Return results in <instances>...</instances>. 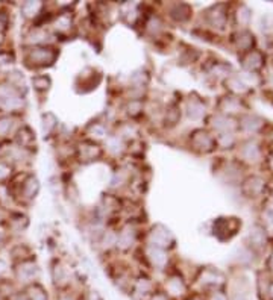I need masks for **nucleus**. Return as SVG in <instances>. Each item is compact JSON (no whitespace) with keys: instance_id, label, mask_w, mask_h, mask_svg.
<instances>
[{"instance_id":"obj_1","label":"nucleus","mask_w":273,"mask_h":300,"mask_svg":"<svg viewBox=\"0 0 273 300\" xmlns=\"http://www.w3.org/2000/svg\"><path fill=\"white\" fill-rule=\"evenodd\" d=\"M0 103L4 109H17L22 106V97L14 87H0Z\"/></svg>"},{"instance_id":"obj_2","label":"nucleus","mask_w":273,"mask_h":300,"mask_svg":"<svg viewBox=\"0 0 273 300\" xmlns=\"http://www.w3.org/2000/svg\"><path fill=\"white\" fill-rule=\"evenodd\" d=\"M264 188H265V182L262 177L259 176H249L244 182H243V193L247 196V197H258L264 193Z\"/></svg>"},{"instance_id":"obj_3","label":"nucleus","mask_w":273,"mask_h":300,"mask_svg":"<svg viewBox=\"0 0 273 300\" xmlns=\"http://www.w3.org/2000/svg\"><path fill=\"white\" fill-rule=\"evenodd\" d=\"M238 224L241 226V221L238 223L237 218H219L214 223V232L217 236H220V233H226V238H231L232 235H235Z\"/></svg>"},{"instance_id":"obj_4","label":"nucleus","mask_w":273,"mask_h":300,"mask_svg":"<svg viewBox=\"0 0 273 300\" xmlns=\"http://www.w3.org/2000/svg\"><path fill=\"white\" fill-rule=\"evenodd\" d=\"M28 59L32 63V64H37V66H43V64H50L53 59H55V53L52 52V49H47V47H37V49H32Z\"/></svg>"},{"instance_id":"obj_5","label":"nucleus","mask_w":273,"mask_h":300,"mask_svg":"<svg viewBox=\"0 0 273 300\" xmlns=\"http://www.w3.org/2000/svg\"><path fill=\"white\" fill-rule=\"evenodd\" d=\"M262 66H264V55L258 50H250L243 58V67L249 73H253L259 69H262Z\"/></svg>"},{"instance_id":"obj_6","label":"nucleus","mask_w":273,"mask_h":300,"mask_svg":"<svg viewBox=\"0 0 273 300\" xmlns=\"http://www.w3.org/2000/svg\"><path fill=\"white\" fill-rule=\"evenodd\" d=\"M38 276V267L34 262H23L17 268V277L20 282H34Z\"/></svg>"},{"instance_id":"obj_7","label":"nucleus","mask_w":273,"mask_h":300,"mask_svg":"<svg viewBox=\"0 0 273 300\" xmlns=\"http://www.w3.org/2000/svg\"><path fill=\"white\" fill-rule=\"evenodd\" d=\"M208 20L214 28H223L226 25V20H228L225 5H217V7L211 8L209 14H208Z\"/></svg>"},{"instance_id":"obj_8","label":"nucleus","mask_w":273,"mask_h":300,"mask_svg":"<svg viewBox=\"0 0 273 300\" xmlns=\"http://www.w3.org/2000/svg\"><path fill=\"white\" fill-rule=\"evenodd\" d=\"M264 120L258 115H244L240 122V126L243 131L249 132V134H255V132H259L264 126Z\"/></svg>"},{"instance_id":"obj_9","label":"nucleus","mask_w":273,"mask_h":300,"mask_svg":"<svg viewBox=\"0 0 273 300\" xmlns=\"http://www.w3.org/2000/svg\"><path fill=\"white\" fill-rule=\"evenodd\" d=\"M234 43H235L237 49L250 52L255 44V37L249 31H240L234 35Z\"/></svg>"},{"instance_id":"obj_10","label":"nucleus","mask_w":273,"mask_h":300,"mask_svg":"<svg viewBox=\"0 0 273 300\" xmlns=\"http://www.w3.org/2000/svg\"><path fill=\"white\" fill-rule=\"evenodd\" d=\"M240 155H241V158L246 159L247 162H256V161H259V158H261V150H259V147H258L256 143L247 141V143L243 144V147H241V150H240Z\"/></svg>"},{"instance_id":"obj_11","label":"nucleus","mask_w":273,"mask_h":300,"mask_svg":"<svg viewBox=\"0 0 273 300\" xmlns=\"http://www.w3.org/2000/svg\"><path fill=\"white\" fill-rule=\"evenodd\" d=\"M152 291V283L149 279L146 277H140L135 283H134V289H132V295L135 300H143L144 297H147Z\"/></svg>"},{"instance_id":"obj_12","label":"nucleus","mask_w":273,"mask_h":300,"mask_svg":"<svg viewBox=\"0 0 273 300\" xmlns=\"http://www.w3.org/2000/svg\"><path fill=\"white\" fill-rule=\"evenodd\" d=\"M212 126L217 131H220V134H232V129L235 128V123H234V120H231L226 115H217L212 120Z\"/></svg>"},{"instance_id":"obj_13","label":"nucleus","mask_w":273,"mask_h":300,"mask_svg":"<svg viewBox=\"0 0 273 300\" xmlns=\"http://www.w3.org/2000/svg\"><path fill=\"white\" fill-rule=\"evenodd\" d=\"M170 241H172V235H170L169 230H166L161 226H158L156 229H153V232H152V243L155 246H169Z\"/></svg>"},{"instance_id":"obj_14","label":"nucleus","mask_w":273,"mask_h":300,"mask_svg":"<svg viewBox=\"0 0 273 300\" xmlns=\"http://www.w3.org/2000/svg\"><path fill=\"white\" fill-rule=\"evenodd\" d=\"M243 108L241 102L235 97H225L220 102V109L223 111V114H232V112H240Z\"/></svg>"},{"instance_id":"obj_15","label":"nucleus","mask_w":273,"mask_h":300,"mask_svg":"<svg viewBox=\"0 0 273 300\" xmlns=\"http://www.w3.org/2000/svg\"><path fill=\"white\" fill-rule=\"evenodd\" d=\"M185 292V283L181 277H170L167 282V294L182 295Z\"/></svg>"},{"instance_id":"obj_16","label":"nucleus","mask_w":273,"mask_h":300,"mask_svg":"<svg viewBox=\"0 0 273 300\" xmlns=\"http://www.w3.org/2000/svg\"><path fill=\"white\" fill-rule=\"evenodd\" d=\"M262 223H264L262 226L264 230L273 233V200H270L262 209Z\"/></svg>"},{"instance_id":"obj_17","label":"nucleus","mask_w":273,"mask_h":300,"mask_svg":"<svg viewBox=\"0 0 273 300\" xmlns=\"http://www.w3.org/2000/svg\"><path fill=\"white\" fill-rule=\"evenodd\" d=\"M194 144L203 150H211L212 146H214V140L205 134V132H196V137H194Z\"/></svg>"},{"instance_id":"obj_18","label":"nucleus","mask_w":273,"mask_h":300,"mask_svg":"<svg viewBox=\"0 0 273 300\" xmlns=\"http://www.w3.org/2000/svg\"><path fill=\"white\" fill-rule=\"evenodd\" d=\"M226 85L229 87L231 91H234V93H237V94H243V93H246L247 88H249V87L240 79V76H232V78H229V79L226 81Z\"/></svg>"},{"instance_id":"obj_19","label":"nucleus","mask_w":273,"mask_h":300,"mask_svg":"<svg viewBox=\"0 0 273 300\" xmlns=\"http://www.w3.org/2000/svg\"><path fill=\"white\" fill-rule=\"evenodd\" d=\"M249 238L252 241L253 246H262L265 243V230L262 226H255L253 229H250Z\"/></svg>"},{"instance_id":"obj_20","label":"nucleus","mask_w":273,"mask_h":300,"mask_svg":"<svg viewBox=\"0 0 273 300\" xmlns=\"http://www.w3.org/2000/svg\"><path fill=\"white\" fill-rule=\"evenodd\" d=\"M203 114H205V106L200 102H197V100L190 102V105H188V115H190V118L199 120V118L203 117Z\"/></svg>"},{"instance_id":"obj_21","label":"nucleus","mask_w":273,"mask_h":300,"mask_svg":"<svg viewBox=\"0 0 273 300\" xmlns=\"http://www.w3.org/2000/svg\"><path fill=\"white\" fill-rule=\"evenodd\" d=\"M28 298H29V300H49L47 292H46L41 286H38V285H34V286L29 288V291H28Z\"/></svg>"},{"instance_id":"obj_22","label":"nucleus","mask_w":273,"mask_h":300,"mask_svg":"<svg viewBox=\"0 0 273 300\" xmlns=\"http://www.w3.org/2000/svg\"><path fill=\"white\" fill-rule=\"evenodd\" d=\"M37 191H38V182H37V179L29 177V179L25 182V185H23V193H25V196H26V197H34V196L37 194Z\"/></svg>"},{"instance_id":"obj_23","label":"nucleus","mask_w":273,"mask_h":300,"mask_svg":"<svg viewBox=\"0 0 273 300\" xmlns=\"http://www.w3.org/2000/svg\"><path fill=\"white\" fill-rule=\"evenodd\" d=\"M150 259H152V262H153L156 267H164L166 262H167V256H166V255L162 253V250H159V249H155V250L150 252Z\"/></svg>"},{"instance_id":"obj_24","label":"nucleus","mask_w":273,"mask_h":300,"mask_svg":"<svg viewBox=\"0 0 273 300\" xmlns=\"http://www.w3.org/2000/svg\"><path fill=\"white\" fill-rule=\"evenodd\" d=\"M40 8H41V5H40L38 2H26V4L22 7V13H23L26 17H32V16H35V14L40 11Z\"/></svg>"},{"instance_id":"obj_25","label":"nucleus","mask_w":273,"mask_h":300,"mask_svg":"<svg viewBox=\"0 0 273 300\" xmlns=\"http://www.w3.org/2000/svg\"><path fill=\"white\" fill-rule=\"evenodd\" d=\"M250 20V10L247 7H241L237 13V22L240 25H247Z\"/></svg>"},{"instance_id":"obj_26","label":"nucleus","mask_w":273,"mask_h":300,"mask_svg":"<svg viewBox=\"0 0 273 300\" xmlns=\"http://www.w3.org/2000/svg\"><path fill=\"white\" fill-rule=\"evenodd\" d=\"M219 143H220L222 147L226 149V147H231L235 143V138H234L232 134H220L219 135Z\"/></svg>"},{"instance_id":"obj_27","label":"nucleus","mask_w":273,"mask_h":300,"mask_svg":"<svg viewBox=\"0 0 273 300\" xmlns=\"http://www.w3.org/2000/svg\"><path fill=\"white\" fill-rule=\"evenodd\" d=\"M11 126H13V122H11L10 117H2V118H0V137L7 135L10 132Z\"/></svg>"},{"instance_id":"obj_28","label":"nucleus","mask_w":273,"mask_h":300,"mask_svg":"<svg viewBox=\"0 0 273 300\" xmlns=\"http://www.w3.org/2000/svg\"><path fill=\"white\" fill-rule=\"evenodd\" d=\"M20 135H23V140H19V141H20V144H22V146H25V147H26V146H29V144L34 141V135H32V132H31L28 128L22 129V131H20Z\"/></svg>"},{"instance_id":"obj_29","label":"nucleus","mask_w":273,"mask_h":300,"mask_svg":"<svg viewBox=\"0 0 273 300\" xmlns=\"http://www.w3.org/2000/svg\"><path fill=\"white\" fill-rule=\"evenodd\" d=\"M53 279H55V282H57L58 285H63V283L67 282V277H66V273H64L63 267H57V268H55V271H53Z\"/></svg>"},{"instance_id":"obj_30","label":"nucleus","mask_w":273,"mask_h":300,"mask_svg":"<svg viewBox=\"0 0 273 300\" xmlns=\"http://www.w3.org/2000/svg\"><path fill=\"white\" fill-rule=\"evenodd\" d=\"M11 174V167L4 164V162H0V181H5L8 179Z\"/></svg>"},{"instance_id":"obj_31","label":"nucleus","mask_w":273,"mask_h":300,"mask_svg":"<svg viewBox=\"0 0 273 300\" xmlns=\"http://www.w3.org/2000/svg\"><path fill=\"white\" fill-rule=\"evenodd\" d=\"M34 85H35L37 88H47L49 79H46V78H35V79H34Z\"/></svg>"},{"instance_id":"obj_32","label":"nucleus","mask_w":273,"mask_h":300,"mask_svg":"<svg viewBox=\"0 0 273 300\" xmlns=\"http://www.w3.org/2000/svg\"><path fill=\"white\" fill-rule=\"evenodd\" d=\"M209 300H228V297L222 291H214Z\"/></svg>"},{"instance_id":"obj_33","label":"nucleus","mask_w":273,"mask_h":300,"mask_svg":"<svg viewBox=\"0 0 273 300\" xmlns=\"http://www.w3.org/2000/svg\"><path fill=\"white\" fill-rule=\"evenodd\" d=\"M232 300H249V297H247V294L244 291H237L234 294V298Z\"/></svg>"},{"instance_id":"obj_34","label":"nucleus","mask_w":273,"mask_h":300,"mask_svg":"<svg viewBox=\"0 0 273 300\" xmlns=\"http://www.w3.org/2000/svg\"><path fill=\"white\" fill-rule=\"evenodd\" d=\"M149 300H169V297H167V294H162V292H156V294H153Z\"/></svg>"},{"instance_id":"obj_35","label":"nucleus","mask_w":273,"mask_h":300,"mask_svg":"<svg viewBox=\"0 0 273 300\" xmlns=\"http://www.w3.org/2000/svg\"><path fill=\"white\" fill-rule=\"evenodd\" d=\"M10 300H29L28 298V294H13L11 297H10Z\"/></svg>"},{"instance_id":"obj_36","label":"nucleus","mask_w":273,"mask_h":300,"mask_svg":"<svg viewBox=\"0 0 273 300\" xmlns=\"http://www.w3.org/2000/svg\"><path fill=\"white\" fill-rule=\"evenodd\" d=\"M7 273V264L4 261H0V276Z\"/></svg>"},{"instance_id":"obj_37","label":"nucleus","mask_w":273,"mask_h":300,"mask_svg":"<svg viewBox=\"0 0 273 300\" xmlns=\"http://www.w3.org/2000/svg\"><path fill=\"white\" fill-rule=\"evenodd\" d=\"M88 300H102V297H100L97 292H91V294L88 295Z\"/></svg>"},{"instance_id":"obj_38","label":"nucleus","mask_w":273,"mask_h":300,"mask_svg":"<svg viewBox=\"0 0 273 300\" xmlns=\"http://www.w3.org/2000/svg\"><path fill=\"white\" fill-rule=\"evenodd\" d=\"M268 268L273 271V253H271V256H270V259H268Z\"/></svg>"},{"instance_id":"obj_39","label":"nucleus","mask_w":273,"mask_h":300,"mask_svg":"<svg viewBox=\"0 0 273 300\" xmlns=\"http://www.w3.org/2000/svg\"><path fill=\"white\" fill-rule=\"evenodd\" d=\"M58 300H73V298H72L70 295H63V297H60Z\"/></svg>"},{"instance_id":"obj_40","label":"nucleus","mask_w":273,"mask_h":300,"mask_svg":"<svg viewBox=\"0 0 273 300\" xmlns=\"http://www.w3.org/2000/svg\"><path fill=\"white\" fill-rule=\"evenodd\" d=\"M270 167H271V170H273V156H271V159H270Z\"/></svg>"},{"instance_id":"obj_41","label":"nucleus","mask_w":273,"mask_h":300,"mask_svg":"<svg viewBox=\"0 0 273 300\" xmlns=\"http://www.w3.org/2000/svg\"><path fill=\"white\" fill-rule=\"evenodd\" d=\"M270 294H271V295H273V285H271V286H270Z\"/></svg>"},{"instance_id":"obj_42","label":"nucleus","mask_w":273,"mask_h":300,"mask_svg":"<svg viewBox=\"0 0 273 300\" xmlns=\"http://www.w3.org/2000/svg\"><path fill=\"white\" fill-rule=\"evenodd\" d=\"M0 108H2V103H0Z\"/></svg>"},{"instance_id":"obj_43","label":"nucleus","mask_w":273,"mask_h":300,"mask_svg":"<svg viewBox=\"0 0 273 300\" xmlns=\"http://www.w3.org/2000/svg\"><path fill=\"white\" fill-rule=\"evenodd\" d=\"M191 300H197V298H191Z\"/></svg>"}]
</instances>
